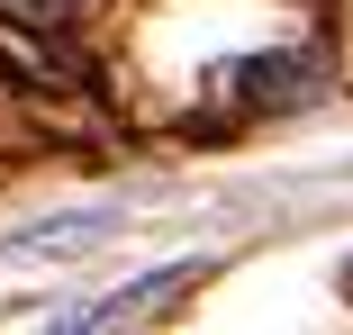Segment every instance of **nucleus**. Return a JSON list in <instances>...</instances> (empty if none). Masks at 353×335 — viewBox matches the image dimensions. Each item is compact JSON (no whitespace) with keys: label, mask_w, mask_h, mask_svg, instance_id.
I'll return each instance as SVG.
<instances>
[{"label":"nucleus","mask_w":353,"mask_h":335,"mask_svg":"<svg viewBox=\"0 0 353 335\" xmlns=\"http://www.w3.org/2000/svg\"><path fill=\"white\" fill-rule=\"evenodd\" d=\"M190 272H154V281H136V290H109V299H91V308H63L54 326H118V317H145L154 299H172Z\"/></svg>","instance_id":"obj_1"},{"label":"nucleus","mask_w":353,"mask_h":335,"mask_svg":"<svg viewBox=\"0 0 353 335\" xmlns=\"http://www.w3.org/2000/svg\"><path fill=\"white\" fill-rule=\"evenodd\" d=\"M28 10H63V0H28Z\"/></svg>","instance_id":"obj_2"}]
</instances>
